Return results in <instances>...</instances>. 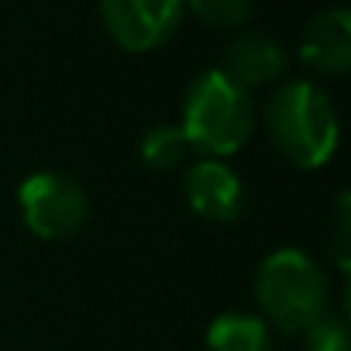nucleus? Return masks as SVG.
I'll return each instance as SVG.
<instances>
[{"label":"nucleus","instance_id":"nucleus-1","mask_svg":"<svg viewBox=\"0 0 351 351\" xmlns=\"http://www.w3.org/2000/svg\"><path fill=\"white\" fill-rule=\"evenodd\" d=\"M255 128V104L245 86H238L224 69H204L186 97L180 131L186 134L190 148L204 158L234 155Z\"/></svg>","mask_w":351,"mask_h":351},{"label":"nucleus","instance_id":"nucleus-2","mask_svg":"<svg viewBox=\"0 0 351 351\" xmlns=\"http://www.w3.org/2000/svg\"><path fill=\"white\" fill-rule=\"evenodd\" d=\"M265 124L276 148L300 169L327 165L341 134L330 97L310 80L282 83L265 107Z\"/></svg>","mask_w":351,"mask_h":351},{"label":"nucleus","instance_id":"nucleus-3","mask_svg":"<svg viewBox=\"0 0 351 351\" xmlns=\"http://www.w3.org/2000/svg\"><path fill=\"white\" fill-rule=\"evenodd\" d=\"M255 296L262 313L286 334L310 330L327 317L330 286L320 265L300 248H279L262 258L255 272Z\"/></svg>","mask_w":351,"mask_h":351},{"label":"nucleus","instance_id":"nucleus-4","mask_svg":"<svg viewBox=\"0 0 351 351\" xmlns=\"http://www.w3.org/2000/svg\"><path fill=\"white\" fill-rule=\"evenodd\" d=\"M18 204L28 231L45 241H62L73 238L86 217H90V200L83 186L66 172H32L18 186Z\"/></svg>","mask_w":351,"mask_h":351},{"label":"nucleus","instance_id":"nucleus-5","mask_svg":"<svg viewBox=\"0 0 351 351\" xmlns=\"http://www.w3.org/2000/svg\"><path fill=\"white\" fill-rule=\"evenodd\" d=\"M186 0H100V18L110 38L128 52L158 49L183 21Z\"/></svg>","mask_w":351,"mask_h":351},{"label":"nucleus","instance_id":"nucleus-6","mask_svg":"<svg viewBox=\"0 0 351 351\" xmlns=\"http://www.w3.org/2000/svg\"><path fill=\"white\" fill-rule=\"evenodd\" d=\"M186 204L193 207L197 217L214 221V224H231L238 221L241 207H245V183L241 176L221 162V158H200L186 169Z\"/></svg>","mask_w":351,"mask_h":351},{"label":"nucleus","instance_id":"nucleus-7","mask_svg":"<svg viewBox=\"0 0 351 351\" xmlns=\"http://www.w3.org/2000/svg\"><path fill=\"white\" fill-rule=\"evenodd\" d=\"M300 62L317 76H341L351 66V14L344 8H327L306 25Z\"/></svg>","mask_w":351,"mask_h":351},{"label":"nucleus","instance_id":"nucleus-8","mask_svg":"<svg viewBox=\"0 0 351 351\" xmlns=\"http://www.w3.org/2000/svg\"><path fill=\"white\" fill-rule=\"evenodd\" d=\"M286 52L276 38L262 35V32H245L228 45V59H224V73L238 83V86H265L276 83L286 73Z\"/></svg>","mask_w":351,"mask_h":351},{"label":"nucleus","instance_id":"nucleus-9","mask_svg":"<svg viewBox=\"0 0 351 351\" xmlns=\"http://www.w3.org/2000/svg\"><path fill=\"white\" fill-rule=\"evenodd\" d=\"M210 351H272V334L265 317L248 310H224L207 327Z\"/></svg>","mask_w":351,"mask_h":351},{"label":"nucleus","instance_id":"nucleus-10","mask_svg":"<svg viewBox=\"0 0 351 351\" xmlns=\"http://www.w3.org/2000/svg\"><path fill=\"white\" fill-rule=\"evenodd\" d=\"M190 152L193 148H190L186 134L180 131V124H155L141 138V162L148 169H176L186 162Z\"/></svg>","mask_w":351,"mask_h":351},{"label":"nucleus","instance_id":"nucleus-11","mask_svg":"<svg viewBox=\"0 0 351 351\" xmlns=\"http://www.w3.org/2000/svg\"><path fill=\"white\" fill-rule=\"evenodd\" d=\"M255 0H186L193 18H200L210 28H241L252 14Z\"/></svg>","mask_w":351,"mask_h":351},{"label":"nucleus","instance_id":"nucleus-12","mask_svg":"<svg viewBox=\"0 0 351 351\" xmlns=\"http://www.w3.org/2000/svg\"><path fill=\"white\" fill-rule=\"evenodd\" d=\"M306 351H351L344 317H320L306 330Z\"/></svg>","mask_w":351,"mask_h":351},{"label":"nucleus","instance_id":"nucleus-13","mask_svg":"<svg viewBox=\"0 0 351 351\" xmlns=\"http://www.w3.org/2000/svg\"><path fill=\"white\" fill-rule=\"evenodd\" d=\"M334 248H337V265L348 269V197L337 200V241H334Z\"/></svg>","mask_w":351,"mask_h":351}]
</instances>
